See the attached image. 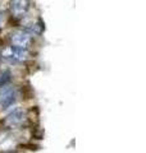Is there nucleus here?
<instances>
[{"mask_svg":"<svg viewBox=\"0 0 146 153\" xmlns=\"http://www.w3.org/2000/svg\"><path fill=\"white\" fill-rule=\"evenodd\" d=\"M2 57L11 63H21V61H24L28 57V52L24 49H19V47L16 46H9L5 47L2 51Z\"/></svg>","mask_w":146,"mask_h":153,"instance_id":"1","label":"nucleus"},{"mask_svg":"<svg viewBox=\"0 0 146 153\" xmlns=\"http://www.w3.org/2000/svg\"><path fill=\"white\" fill-rule=\"evenodd\" d=\"M11 41L13 46L27 50L32 42V38L31 35H28L26 31H16L11 35Z\"/></svg>","mask_w":146,"mask_h":153,"instance_id":"2","label":"nucleus"},{"mask_svg":"<svg viewBox=\"0 0 146 153\" xmlns=\"http://www.w3.org/2000/svg\"><path fill=\"white\" fill-rule=\"evenodd\" d=\"M2 88L3 89L0 91V107L5 110L16 102L17 94H16V91L12 87H2Z\"/></svg>","mask_w":146,"mask_h":153,"instance_id":"3","label":"nucleus"},{"mask_svg":"<svg viewBox=\"0 0 146 153\" xmlns=\"http://www.w3.org/2000/svg\"><path fill=\"white\" fill-rule=\"evenodd\" d=\"M12 14L16 18H21L30 9V0H11L9 1Z\"/></svg>","mask_w":146,"mask_h":153,"instance_id":"4","label":"nucleus"},{"mask_svg":"<svg viewBox=\"0 0 146 153\" xmlns=\"http://www.w3.org/2000/svg\"><path fill=\"white\" fill-rule=\"evenodd\" d=\"M24 111L22 108H16L14 111L7 115L5 117V125L8 126H17L24 120Z\"/></svg>","mask_w":146,"mask_h":153,"instance_id":"5","label":"nucleus"},{"mask_svg":"<svg viewBox=\"0 0 146 153\" xmlns=\"http://www.w3.org/2000/svg\"><path fill=\"white\" fill-rule=\"evenodd\" d=\"M28 35H41L42 31H44V25L41 22H37V23H31L28 25L26 28H24Z\"/></svg>","mask_w":146,"mask_h":153,"instance_id":"6","label":"nucleus"},{"mask_svg":"<svg viewBox=\"0 0 146 153\" xmlns=\"http://www.w3.org/2000/svg\"><path fill=\"white\" fill-rule=\"evenodd\" d=\"M12 79V73L9 70L7 71H3L2 74H0V88L2 87H5V85L11 82Z\"/></svg>","mask_w":146,"mask_h":153,"instance_id":"7","label":"nucleus"},{"mask_svg":"<svg viewBox=\"0 0 146 153\" xmlns=\"http://www.w3.org/2000/svg\"><path fill=\"white\" fill-rule=\"evenodd\" d=\"M0 23H2V12H0Z\"/></svg>","mask_w":146,"mask_h":153,"instance_id":"8","label":"nucleus"}]
</instances>
